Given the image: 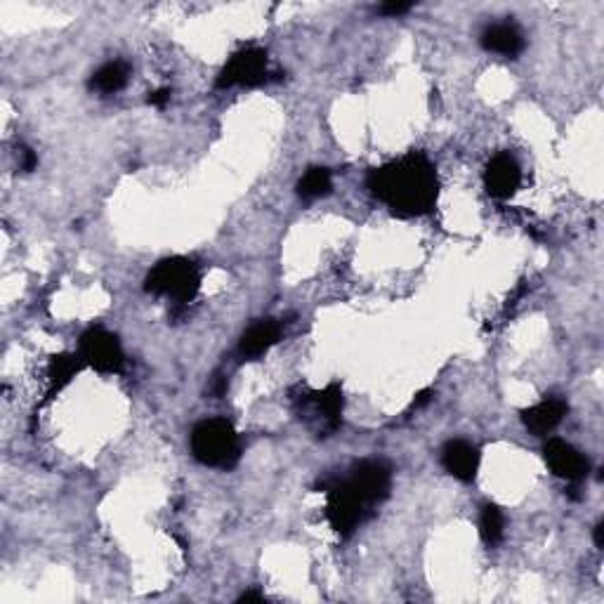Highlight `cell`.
I'll use <instances>...</instances> for the list:
<instances>
[{
    "label": "cell",
    "mask_w": 604,
    "mask_h": 604,
    "mask_svg": "<svg viewBox=\"0 0 604 604\" xmlns=\"http://www.w3.org/2000/svg\"><path fill=\"white\" fill-rule=\"evenodd\" d=\"M479 43H482V48L487 52H494V55L501 57H517L524 50V36L520 26L512 22L487 26L482 31V36H479Z\"/></svg>",
    "instance_id": "13"
},
{
    "label": "cell",
    "mask_w": 604,
    "mask_h": 604,
    "mask_svg": "<svg viewBox=\"0 0 604 604\" xmlns=\"http://www.w3.org/2000/svg\"><path fill=\"white\" fill-rule=\"evenodd\" d=\"M253 600H255V602H262V600H265V595H262V593H255V590H251V593H244V595H241V602H253Z\"/></svg>",
    "instance_id": "23"
},
{
    "label": "cell",
    "mask_w": 604,
    "mask_h": 604,
    "mask_svg": "<svg viewBox=\"0 0 604 604\" xmlns=\"http://www.w3.org/2000/svg\"><path fill=\"white\" fill-rule=\"evenodd\" d=\"M279 338H281L279 321L260 319L258 324H253L251 328H248V331L244 333V338H241V343H239L241 357H246V359L262 357L269 347H272L274 343H279Z\"/></svg>",
    "instance_id": "14"
},
{
    "label": "cell",
    "mask_w": 604,
    "mask_h": 604,
    "mask_svg": "<svg viewBox=\"0 0 604 604\" xmlns=\"http://www.w3.org/2000/svg\"><path fill=\"white\" fill-rule=\"evenodd\" d=\"M411 8H413L411 3H387V5H380L378 12L385 17H402L406 12H411Z\"/></svg>",
    "instance_id": "19"
},
{
    "label": "cell",
    "mask_w": 604,
    "mask_h": 604,
    "mask_svg": "<svg viewBox=\"0 0 604 604\" xmlns=\"http://www.w3.org/2000/svg\"><path fill=\"white\" fill-rule=\"evenodd\" d=\"M543 458H546L553 475L567 479L571 484L581 482V479L588 475V461L574 446L564 442V439H550V442L543 446Z\"/></svg>",
    "instance_id": "9"
},
{
    "label": "cell",
    "mask_w": 604,
    "mask_h": 604,
    "mask_svg": "<svg viewBox=\"0 0 604 604\" xmlns=\"http://www.w3.org/2000/svg\"><path fill=\"white\" fill-rule=\"evenodd\" d=\"M192 456L206 468L232 470L241 458V442L234 425L225 418L201 420L189 437Z\"/></svg>",
    "instance_id": "2"
},
{
    "label": "cell",
    "mask_w": 604,
    "mask_h": 604,
    "mask_svg": "<svg viewBox=\"0 0 604 604\" xmlns=\"http://www.w3.org/2000/svg\"><path fill=\"white\" fill-rule=\"evenodd\" d=\"M19 159H22V170H24V173H31V170H36L38 156L29 147L19 149Z\"/></svg>",
    "instance_id": "20"
},
{
    "label": "cell",
    "mask_w": 604,
    "mask_h": 604,
    "mask_svg": "<svg viewBox=\"0 0 604 604\" xmlns=\"http://www.w3.org/2000/svg\"><path fill=\"white\" fill-rule=\"evenodd\" d=\"M305 413H312V418L321 423V432H333L340 425L343 416V390L340 385L331 383L326 390L314 392L310 399H305Z\"/></svg>",
    "instance_id": "10"
},
{
    "label": "cell",
    "mask_w": 604,
    "mask_h": 604,
    "mask_svg": "<svg viewBox=\"0 0 604 604\" xmlns=\"http://www.w3.org/2000/svg\"><path fill=\"white\" fill-rule=\"evenodd\" d=\"M201 272L192 260L187 258H168L161 260L144 279L147 293L166 295L175 302H189L199 293Z\"/></svg>",
    "instance_id": "3"
},
{
    "label": "cell",
    "mask_w": 604,
    "mask_h": 604,
    "mask_svg": "<svg viewBox=\"0 0 604 604\" xmlns=\"http://www.w3.org/2000/svg\"><path fill=\"white\" fill-rule=\"evenodd\" d=\"M267 78V52L255 45L241 48L229 57L225 69L218 76V88H236V85H260Z\"/></svg>",
    "instance_id": "6"
},
{
    "label": "cell",
    "mask_w": 604,
    "mask_h": 604,
    "mask_svg": "<svg viewBox=\"0 0 604 604\" xmlns=\"http://www.w3.org/2000/svg\"><path fill=\"white\" fill-rule=\"evenodd\" d=\"M128 78H130L128 64L121 62V59H114V62L102 64V67L95 71L93 78H90V88H93L95 93L114 95L118 90L126 88Z\"/></svg>",
    "instance_id": "15"
},
{
    "label": "cell",
    "mask_w": 604,
    "mask_h": 604,
    "mask_svg": "<svg viewBox=\"0 0 604 604\" xmlns=\"http://www.w3.org/2000/svg\"><path fill=\"white\" fill-rule=\"evenodd\" d=\"M567 411L569 406L564 399L546 397L543 402H538L536 406H531V409L522 413V423L531 435L546 437L562 423L564 416H567Z\"/></svg>",
    "instance_id": "12"
},
{
    "label": "cell",
    "mask_w": 604,
    "mask_h": 604,
    "mask_svg": "<svg viewBox=\"0 0 604 604\" xmlns=\"http://www.w3.org/2000/svg\"><path fill=\"white\" fill-rule=\"evenodd\" d=\"M595 546L604 548V522H597L595 527Z\"/></svg>",
    "instance_id": "22"
},
{
    "label": "cell",
    "mask_w": 604,
    "mask_h": 604,
    "mask_svg": "<svg viewBox=\"0 0 604 604\" xmlns=\"http://www.w3.org/2000/svg\"><path fill=\"white\" fill-rule=\"evenodd\" d=\"M522 185V168L510 154H496L484 170V187L494 199H510Z\"/></svg>",
    "instance_id": "8"
},
{
    "label": "cell",
    "mask_w": 604,
    "mask_h": 604,
    "mask_svg": "<svg viewBox=\"0 0 604 604\" xmlns=\"http://www.w3.org/2000/svg\"><path fill=\"white\" fill-rule=\"evenodd\" d=\"M479 534H482L484 543L487 546H498V543L503 541V534H505V517L503 512L498 505L494 503H487L482 508V515H479Z\"/></svg>",
    "instance_id": "18"
},
{
    "label": "cell",
    "mask_w": 604,
    "mask_h": 604,
    "mask_svg": "<svg viewBox=\"0 0 604 604\" xmlns=\"http://www.w3.org/2000/svg\"><path fill=\"white\" fill-rule=\"evenodd\" d=\"M168 102H170V90L168 88H161V90H156V93L149 95V104H151V107L163 109Z\"/></svg>",
    "instance_id": "21"
},
{
    "label": "cell",
    "mask_w": 604,
    "mask_h": 604,
    "mask_svg": "<svg viewBox=\"0 0 604 604\" xmlns=\"http://www.w3.org/2000/svg\"><path fill=\"white\" fill-rule=\"evenodd\" d=\"M366 187L399 218H418L437 203V170L425 154H406L402 159L373 168Z\"/></svg>",
    "instance_id": "1"
},
{
    "label": "cell",
    "mask_w": 604,
    "mask_h": 604,
    "mask_svg": "<svg viewBox=\"0 0 604 604\" xmlns=\"http://www.w3.org/2000/svg\"><path fill=\"white\" fill-rule=\"evenodd\" d=\"M326 491V520L331 524V529L343 538L352 536L359 529V524L369 517L373 510L369 503L361 498L347 477L333 479L331 484H324Z\"/></svg>",
    "instance_id": "4"
},
{
    "label": "cell",
    "mask_w": 604,
    "mask_h": 604,
    "mask_svg": "<svg viewBox=\"0 0 604 604\" xmlns=\"http://www.w3.org/2000/svg\"><path fill=\"white\" fill-rule=\"evenodd\" d=\"M333 189V180L331 173L326 168H310L305 175L300 177L298 182V196L302 201H317L321 196L331 194Z\"/></svg>",
    "instance_id": "17"
},
{
    "label": "cell",
    "mask_w": 604,
    "mask_h": 604,
    "mask_svg": "<svg viewBox=\"0 0 604 604\" xmlns=\"http://www.w3.org/2000/svg\"><path fill=\"white\" fill-rule=\"evenodd\" d=\"M78 357L100 373H118L126 364V354H123L118 338L102 326H93L83 333Z\"/></svg>",
    "instance_id": "5"
},
{
    "label": "cell",
    "mask_w": 604,
    "mask_h": 604,
    "mask_svg": "<svg viewBox=\"0 0 604 604\" xmlns=\"http://www.w3.org/2000/svg\"><path fill=\"white\" fill-rule=\"evenodd\" d=\"M347 482L352 484L354 491H357L371 508H376V505H380L390 496L392 470L390 465L383 461H361L350 470Z\"/></svg>",
    "instance_id": "7"
},
{
    "label": "cell",
    "mask_w": 604,
    "mask_h": 604,
    "mask_svg": "<svg viewBox=\"0 0 604 604\" xmlns=\"http://www.w3.org/2000/svg\"><path fill=\"white\" fill-rule=\"evenodd\" d=\"M442 465L451 477L461 482H472L479 470V451L465 439H451L442 449Z\"/></svg>",
    "instance_id": "11"
},
{
    "label": "cell",
    "mask_w": 604,
    "mask_h": 604,
    "mask_svg": "<svg viewBox=\"0 0 604 604\" xmlns=\"http://www.w3.org/2000/svg\"><path fill=\"white\" fill-rule=\"evenodd\" d=\"M81 357H71V354H55L48 364V383H50V397L55 392L62 390L64 385L71 383V378H76L78 369H81Z\"/></svg>",
    "instance_id": "16"
}]
</instances>
